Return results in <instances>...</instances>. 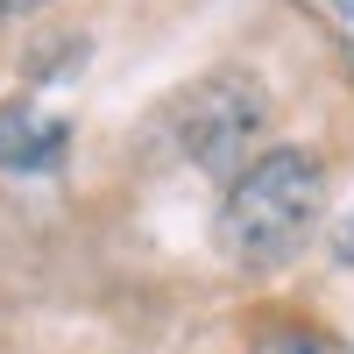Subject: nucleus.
Listing matches in <instances>:
<instances>
[{"label": "nucleus", "instance_id": "f257e3e1", "mask_svg": "<svg viewBox=\"0 0 354 354\" xmlns=\"http://www.w3.org/2000/svg\"><path fill=\"white\" fill-rule=\"evenodd\" d=\"M326 205V163L312 149H262L248 170H234L220 205V248L248 270H277L305 248Z\"/></svg>", "mask_w": 354, "mask_h": 354}, {"label": "nucleus", "instance_id": "f03ea898", "mask_svg": "<svg viewBox=\"0 0 354 354\" xmlns=\"http://www.w3.org/2000/svg\"><path fill=\"white\" fill-rule=\"evenodd\" d=\"M170 121H177V149L192 163L234 170L248 156L255 128L270 121V93H262V78H248V71H213V78H198L192 93L177 100Z\"/></svg>", "mask_w": 354, "mask_h": 354}, {"label": "nucleus", "instance_id": "7ed1b4c3", "mask_svg": "<svg viewBox=\"0 0 354 354\" xmlns=\"http://www.w3.org/2000/svg\"><path fill=\"white\" fill-rule=\"evenodd\" d=\"M71 149V121L64 113H50L36 100H8L0 106V170H28V177H43L57 170Z\"/></svg>", "mask_w": 354, "mask_h": 354}, {"label": "nucleus", "instance_id": "20e7f679", "mask_svg": "<svg viewBox=\"0 0 354 354\" xmlns=\"http://www.w3.org/2000/svg\"><path fill=\"white\" fill-rule=\"evenodd\" d=\"M255 354H354V340H340L326 326H283V333H262Z\"/></svg>", "mask_w": 354, "mask_h": 354}, {"label": "nucleus", "instance_id": "39448f33", "mask_svg": "<svg viewBox=\"0 0 354 354\" xmlns=\"http://www.w3.org/2000/svg\"><path fill=\"white\" fill-rule=\"evenodd\" d=\"M28 8H50V0H0V15H28Z\"/></svg>", "mask_w": 354, "mask_h": 354}]
</instances>
